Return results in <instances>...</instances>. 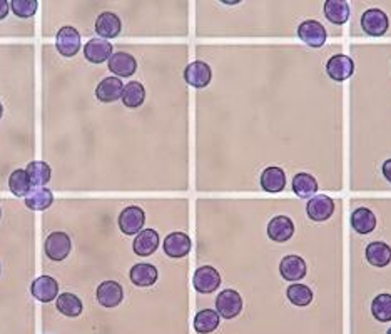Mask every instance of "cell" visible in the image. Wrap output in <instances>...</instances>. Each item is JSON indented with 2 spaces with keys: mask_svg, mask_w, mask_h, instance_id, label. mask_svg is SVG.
Segmentation results:
<instances>
[{
  "mask_svg": "<svg viewBox=\"0 0 391 334\" xmlns=\"http://www.w3.org/2000/svg\"><path fill=\"white\" fill-rule=\"evenodd\" d=\"M96 296L99 304L104 308H117L124 299V289L119 282L104 281L97 287Z\"/></svg>",
  "mask_w": 391,
  "mask_h": 334,
  "instance_id": "obj_20",
  "label": "cell"
},
{
  "mask_svg": "<svg viewBox=\"0 0 391 334\" xmlns=\"http://www.w3.org/2000/svg\"><path fill=\"white\" fill-rule=\"evenodd\" d=\"M308 263L298 252H288L279 261V274L284 281L299 282L308 276Z\"/></svg>",
  "mask_w": 391,
  "mask_h": 334,
  "instance_id": "obj_6",
  "label": "cell"
},
{
  "mask_svg": "<svg viewBox=\"0 0 391 334\" xmlns=\"http://www.w3.org/2000/svg\"><path fill=\"white\" fill-rule=\"evenodd\" d=\"M112 44L104 38H92L84 45V57L92 64H103L112 56Z\"/></svg>",
  "mask_w": 391,
  "mask_h": 334,
  "instance_id": "obj_25",
  "label": "cell"
},
{
  "mask_svg": "<svg viewBox=\"0 0 391 334\" xmlns=\"http://www.w3.org/2000/svg\"><path fill=\"white\" fill-rule=\"evenodd\" d=\"M37 0H12L10 9L17 17L21 19H29L37 12Z\"/></svg>",
  "mask_w": 391,
  "mask_h": 334,
  "instance_id": "obj_35",
  "label": "cell"
},
{
  "mask_svg": "<svg viewBox=\"0 0 391 334\" xmlns=\"http://www.w3.org/2000/svg\"><path fill=\"white\" fill-rule=\"evenodd\" d=\"M381 176L388 184H391V157L385 159V161L381 162Z\"/></svg>",
  "mask_w": 391,
  "mask_h": 334,
  "instance_id": "obj_36",
  "label": "cell"
},
{
  "mask_svg": "<svg viewBox=\"0 0 391 334\" xmlns=\"http://www.w3.org/2000/svg\"><path fill=\"white\" fill-rule=\"evenodd\" d=\"M44 249L47 258L56 263H61L69 258L70 251H72V241H70L69 234H65V232H52V234H49V238L45 239Z\"/></svg>",
  "mask_w": 391,
  "mask_h": 334,
  "instance_id": "obj_10",
  "label": "cell"
},
{
  "mask_svg": "<svg viewBox=\"0 0 391 334\" xmlns=\"http://www.w3.org/2000/svg\"><path fill=\"white\" fill-rule=\"evenodd\" d=\"M25 172L29 176L32 188H44V186L49 184L50 177H52V169L44 161L29 162Z\"/></svg>",
  "mask_w": 391,
  "mask_h": 334,
  "instance_id": "obj_30",
  "label": "cell"
},
{
  "mask_svg": "<svg viewBox=\"0 0 391 334\" xmlns=\"http://www.w3.org/2000/svg\"><path fill=\"white\" fill-rule=\"evenodd\" d=\"M371 314L377 321L390 322L391 321V294L381 293L371 301Z\"/></svg>",
  "mask_w": 391,
  "mask_h": 334,
  "instance_id": "obj_33",
  "label": "cell"
},
{
  "mask_svg": "<svg viewBox=\"0 0 391 334\" xmlns=\"http://www.w3.org/2000/svg\"><path fill=\"white\" fill-rule=\"evenodd\" d=\"M131 281L132 285L138 287H151L158 282L159 278V271L154 264L149 263H139L136 266H132L131 273Z\"/></svg>",
  "mask_w": 391,
  "mask_h": 334,
  "instance_id": "obj_24",
  "label": "cell"
},
{
  "mask_svg": "<svg viewBox=\"0 0 391 334\" xmlns=\"http://www.w3.org/2000/svg\"><path fill=\"white\" fill-rule=\"evenodd\" d=\"M184 80L194 89H206L213 80V69L204 60L191 62L184 71Z\"/></svg>",
  "mask_w": 391,
  "mask_h": 334,
  "instance_id": "obj_15",
  "label": "cell"
},
{
  "mask_svg": "<svg viewBox=\"0 0 391 334\" xmlns=\"http://www.w3.org/2000/svg\"><path fill=\"white\" fill-rule=\"evenodd\" d=\"M32 296L41 302H50L59 296V282L52 276H39L30 286Z\"/></svg>",
  "mask_w": 391,
  "mask_h": 334,
  "instance_id": "obj_21",
  "label": "cell"
},
{
  "mask_svg": "<svg viewBox=\"0 0 391 334\" xmlns=\"http://www.w3.org/2000/svg\"><path fill=\"white\" fill-rule=\"evenodd\" d=\"M159 243H161V238H159V232L156 229H142L138 236H136L134 243H132V249L140 258H149V256L154 254L156 251L159 249Z\"/></svg>",
  "mask_w": 391,
  "mask_h": 334,
  "instance_id": "obj_19",
  "label": "cell"
},
{
  "mask_svg": "<svg viewBox=\"0 0 391 334\" xmlns=\"http://www.w3.org/2000/svg\"><path fill=\"white\" fill-rule=\"evenodd\" d=\"M323 15L331 25L343 27L351 17V5L346 0H326L323 2Z\"/></svg>",
  "mask_w": 391,
  "mask_h": 334,
  "instance_id": "obj_18",
  "label": "cell"
},
{
  "mask_svg": "<svg viewBox=\"0 0 391 334\" xmlns=\"http://www.w3.org/2000/svg\"><path fill=\"white\" fill-rule=\"evenodd\" d=\"M350 227L355 234L365 238V236H370L371 232L377 231L378 217L368 205H358L350 214Z\"/></svg>",
  "mask_w": 391,
  "mask_h": 334,
  "instance_id": "obj_7",
  "label": "cell"
},
{
  "mask_svg": "<svg viewBox=\"0 0 391 334\" xmlns=\"http://www.w3.org/2000/svg\"><path fill=\"white\" fill-rule=\"evenodd\" d=\"M146 224V212L139 205H129L119 214V229L126 236H138Z\"/></svg>",
  "mask_w": 391,
  "mask_h": 334,
  "instance_id": "obj_14",
  "label": "cell"
},
{
  "mask_svg": "<svg viewBox=\"0 0 391 334\" xmlns=\"http://www.w3.org/2000/svg\"><path fill=\"white\" fill-rule=\"evenodd\" d=\"M304 211H306L308 219L313 223H328L336 214V201L328 194H316L304 205Z\"/></svg>",
  "mask_w": 391,
  "mask_h": 334,
  "instance_id": "obj_4",
  "label": "cell"
},
{
  "mask_svg": "<svg viewBox=\"0 0 391 334\" xmlns=\"http://www.w3.org/2000/svg\"><path fill=\"white\" fill-rule=\"evenodd\" d=\"M286 298L296 308H308L315 299V293L310 286L303 285V282H291L286 287Z\"/></svg>",
  "mask_w": 391,
  "mask_h": 334,
  "instance_id": "obj_27",
  "label": "cell"
},
{
  "mask_svg": "<svg viewBox=\"0 0 391 334\" xmlns=\"http://www.w3.org/2000/svg\"><path fill=\"white\" fill-rule=\"evenodd\" d=\"M0 217H2V209H0Z\"/></svg>",
  "mask_w": 391,
  "mask_h": 334,
  "instance_id": "obj_40",
  "label": "cell"
},
{
  "mask_svg": "<svg viewBox=\"0 0 391 334\" xmlns=\"http://www.w3.org/2000/svg\"><path fill=\"white\" fill-rule=\"evenodd\" d=\"M296 37L310 49H321L328 44V29L316 19H304L296 27Z\"/></svg>",
  "mask_w": 391,
  "mask_h": 334,
  "instance_id": "obj_3",
  "label": "cell"
},
{
  "mask_svg": "<svg viewBox=\"0 0 391 334\" xmlns=\"http://www.w3.org/2000/svg\"><path fill=\"white\" fill-rule=\"evenodd\" d=\"M0 271H2V269H0Z\"/></svg>",
  "mask_w": 391,
  "mask_h": 334,
  "instance_id": "obj_41",
  "label": "cell"
},
{
  "mask_svg": "<svg viewBox=\"0 0 391 334\" xmlns=\"http://www.w3.org/2000/svg\"><path fill=\"white\" fill-rule=\"evenodd\" d=\"M386 334H391V328L388 329V331H386Z\"/></svg>",
  "mask_w": 391,
  "mask_h": 334,
  "instance_id": "obj_39",
  "label": "cell"
},
{
  "mask_svg": "<svg viewBox=\"0 0 391 334\" xmlns=\"http://www.w3.org/2000/svg\"><path fill=\"white\" fill-rule=\"evenodd\" d=\"M9 10H10V3L7 2V0H0V21H3V19L9 15Z\"/></svg>",
  "mask_w": 391,
  "mask_h": 334,
  "instance_id": "obj_37",
  "label": "cell"
},
{
  "mask_svg": "<svg viewBox=\"0 0 391 334\" xmlns=\"http://www.w3.org/2000/svg\"><path fill=\"white\" fill-rule=\"evenodd\" d=\"M123 104L129 109H138L146 100V87L138 80H131V82L124 85L123 97H120Z\"/></svg>",
  "mask_w": 391,
  "mask_h": 334,
  "instance_id": "obj_31",
  "label": "cell"
},
{
  "mask_svg": "<svg viewBox=\"0 0 391 334\" xmlns=\"http://www.w3.org/2000/svg\"><path fill=\"white\" fill-rule=\"evenodd\" d=\"M56 308L59 309V313L64 314V316L77 318L81 316L82 311H84V304H82V301L76 296V294L64 293L57 296Z\"/></svg>",
  "mask_w": 391,
  "mask_h": 334,
  "instance_id": "obj_32",
  "label": "cell"
},
{
  "mask_svg": "<svg viewBox=\"0 0 391 334\" xmlns=\"http://www.w3.org/2000/svg\"><path fill=\"white\" fill-rule=\"evenodd\" d=\"M221 324V316L216 309H201L194 316V329L199 334H209L216 331Z\"/></svg>",
  "mask_w": 391,
  "mask_h": 334,
  "instance_id": "obj_28",
  "label": "cell"
},
{
  "mask_svg": "<svg viewBox=\"0 0 391 334\" xmlns=\"http://www.w3.org/2000/svg\"><path fill=\"white\" fill-rule=\"evenodd\" d=\"M221 274L216 267L201 266L194 271L193 286L199 294H213L221 286Z\"/></svg>",
  "mask_w": 391,
  "mask_h": 334,
  "instance_id": "obj_9",
  "label": "cell"
},
{
  "mask_svg": "<svg viewBox=\"0 0 391 334\" xmlns=\"http://www.w3.org/2000/svg\"><path fill=\"white\" fill-rule=\"evenodd\" d=\"M56 49L62 57H74L81 50V34L76 27H61L56 36Z\"/></svg>",
  "mask_w": 391,
  "mask_h": 334,
  "instance_id": "obj_11",
  "label": "cell"
},
{
  "mask_svg": "<svg viewBox=\"0 0 391 334\" xmlns=\"http://www.w3.org/2000/svg\"><path fill=\"white\" fill-rule=\"evenodd\" d=\"M266 234L275 244H286L296 236V223L291 216H273L266 224Z\"/></svg>",
  "mask_w": 391,
  "mask_h": 334,
  "instance_id": "obj_5",
  "label": "cell"
},
{
  "mask_svg": "<svg viewBox=\"0 0 391 334\" xmlns=\"http://www.w3.org/2000/svg\"><path fill=\"white\" fill-rule=\"evenodd\" d=\"M366 7L359 15V29L366 37H385L390 30V17L385 10L378 5H370L368 2H363Z\"/></svg>",
  "mask_w": 391,
  "mask_h": 334,
  "instance_id": "obj_1",
  "label": "cell"
},
{
  "mask_svg": "<svg viewBox=\"0 0 391 334\" xmlns=\"http://www.w3.org/2000/svg\"><path fill=\"white\" fill-rule=\"evenodd\" d=\"M288 174L283 167L268 166L260 174V188L268 194H279L286 191Z\"/></svg>",
  "mask_w": 391,
  "mask_h": 334,
  "instance_id": "obj_8",
  "label": "cell"
},
{
  "mask_svg": "<svg viewBox=\"0 0 391 334\" xmlns=\"http://www.w3.org/2000/svg\"><path fill=\"white\" fill-rule=\"evenodd\" d=\"M216 311L224 320H234L242 311V298L237 291L224 289L216 298Z\"/></svg>",
  "mask_w": 391,
  "mask_h": 334,
  "instance_id": "obj_13",
  "label": "cell"
},
{
  "mask_svg": "<svg viewBox=\"0 0 391 334\" xmlns=\"http://www.w3.org/2000/svg\"><path fill=\"white\" fill-rule=\"evenodd\" d=\"M193 249V241L186 232L176 231L166 236L162 243V251L167 258L173 259H182L189 254Z\"/></svg>",
  "mask_w": 391,
  "mask_h": 334,
  "instance_id": "obj_12",
  "label": "cell"
},
{
  "mask_svg": "<svg viewBox=\"0 0 391 334\" xmlns=\"http://www.w3.org/2000/svg\"><path fill=\"white\" fill-rule=\"evenodd\" d=\"M109 71L114 74V77H132L138 71V60L127 52L112 54L107 60Z\"/></svg>",
  "mask_w": 391,
  "mask_h": 334,
  "instance_id": "obj_22",
  "label": "cell"
},
{
  "mask_svg": "<svg viewBox=\"0 0 391 334\" xmlns=\"http://www.w3.org/2000/svg\"><path fill=\"white\" fill-rule=\"evenodd\" d=\"M319 191V182L315 174L301 170L291 177V192L298 196V199H311Z\"/></svg>",
  "mask_w": 391,
  "mask_h": 334,
  "instance_id": "obj_16",
  "label": "cell"
},
{
  "mask_svg": "<svg viewBox=\"0 0 391 334\" xmlns=\"http://www.w3.org/2000/svg\"><path fill=\"white\" fill-rule=\"evenodd\" d=\"M9 189L14 196L17 197H25L27 194L32 189L29 176H27L25 169H17L10 174L9 177Z\"/></svg>",
  "mask_w": 391,
  "mask_h": 334,
  "instance_id": "obj_34",
  "label": "cell"
},
{
  "mask_svg": "<svg viewBox=\"0 0 391 334\" xmlns=\"http://www.w3.org/2000/svg\"><path fill=\"white\" fill-rule=\"evenodd\" d=\"M2 114H3V107H2V104H0V119H2Z\"/></svg>",
  "mask_w": 391,
  "mask_h": 334,
  "instance_id": "obj_38",
  "label": "cell"
},
{
  "mask_svg": "<svg viewBox=\"0 0 391 334\" xmlns=\"http://www.w3.org/2000/svg\"><path fill=\"white\" fill-rule=\"evenodd\" d=\"M365 259L371 267H386L391 264V246L385 241H370L365 246Z\"/></svg>",
  "mask_w": 391,
  "mask_h": 334,
  "instance_id": "obj_17",
  "label": "cell"
},
{
  "mask_svg": "<svg viewBox=\"0 0 391 334\" xmlns=\"http://www.w3.org/2000/svg\"><path fill=\"white\" fill-rule=\"evenodd\" d=\"M23 199L27 208L32 211H45L54 203V194L47 188H32Z\"/></svg>",
  "mask_w": 391,
  "mask_h": 334,
  "instance_id": "obj_29",
  "label": "cell"
},
{
  "mask_svg": "<svg viewBox=\"0 0 391 334\" xmlns=\"http://www.w3.org/2000/svg\"><path fill=\"white\" fill-rule=\"evenodd\" d=\"M124 84L119 77H105L96 87V97L104 104H111L123 97Z\"/></svg>",
  "mask_w": 391,
  "mask_h": 334,
  "instance_id": "obj_23",
  "label": "cell"
},
{
  "mask_svg": "<svg viewBox=\"0 0 391 334\" xmlns=\"http://www.w3.org/2000/svg\"><path fill=\"white\" fill-rule=\"evenodd\" d=\"M328 79L335 84H343L350 80L357 72V62L351 56L343 52H335L330 59H326L324 64Z\"/></svg>",
  "mask_w": 391,
  "mask_h": 334,
  "instance_id": "obj_2",
  "label": "cell"
},
{
  "mask_svg": "<svg viewBox=\"0 0 391 334\" xmlns=\"http://www.w3.org/2000/svg\"><path fill=\"white\" fill-rule=\"evenodd\" d=\"M120 30H123V22H120L119 15L114 12H103L96 21V32L104 38H116L119 37Z\"/></svg>",
  "mask_w": 391,
  "mask_h": 334,
  "instance_id": "obj_26",
  "label": "cell"
}]
</instances>
